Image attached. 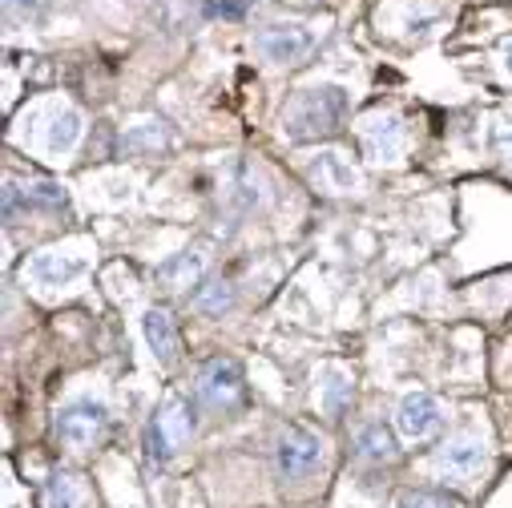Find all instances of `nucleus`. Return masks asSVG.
<instances>
[{
	"instance_id": "13",
	"label": "nucleus",
	"mask_w": 512,
	"mask_h": 508,
	"mask_svg": "<svg viewBox=\"0 0 512 508\" xmlns=\"http://www.w3.org/2000/svg\"><path fill=\"white\" fill-rule=\"evenodd\" d=\"M436 464H440L448 476H472V472L484 464V444L472 440V436H456V440H448V444L440 448Z\"/></svg>"
},
{
	"instance_id": "9",
	"label": "nucleus",
	"mask_w": 512,
	"mask_h": 508,
	"mask_svg": "<svg viewBox=\"0 0 512 508\" xmlns=\"http://www.w3.org/2000/svg\"><path fill=\"white\" fill-rule=\"evenodd\" d=\"M311 178L319 182V190L327 194H351L359 190V170L347 162V154L339 150H323L315 162H311Z\"/></svg>"
},
{
	"instance_id": "2",
	"label": "nucleus",
	"mask_w": 512,
	"mask_h": 508,
	"mask_svg": "<svg viewBox=\"0 0 512 508\" xmlns=\"http://www.w3.org/2000/svg\"><path fill=\"white\" fill-rule=\"evenodd\" d=\"M105 428H109V412L97 400H69L57 412V440L73 452L97 448L105 440Z\"/></svg>"
},
{
	"instance_id": "10",
	"label": "nucleus",
	"mask_w": 512,
	"mask_h": 508,
	"mask_svg": "<svg viewBox=\"0 0 512 508\" xmlns=\"http://www.w3.org/2000/svg\"><path fill=\"white\" fill-rule=\"evenodd\" d=\"M363 138H367V150L379 158V162H392L400 158L404 150V125L396 113H375L367 125H363Z\"/></svg>"
},
{
	"instance_id": "21",
	"label": "nucleus",
	"mask_w": 512,
	"mask_h": 508,
	"mask_svg": "<svg viewBox=\"0 0 512 508\" xmlns=\"http://www.w3.org/2000/svg\"><path fill=\"white\" fill-rule=\"evenodd\" d=\"M396 508H460V500L444 492H428V488H408L396 496Z\"/></svg>"
},
{
	"instance_id": "20",
	"label": "nucleus",
	"mask_w": 512,
	"mask_h": 508,
	"mask_svg": "<svg viewBox=\"0 0 512 508\" xmlns=\"http://www.w3.org/2000/svg\"><path fill=\"white\" fill-rule=\"evenodd\" d=\"M41 496H45V508H81L85 504V496H81V488H77V480L69 472H53L45 480Z\"/></svg>"
},
{
	"instance_id": "23",
	"label": "nucleus",
	"mask_w": 512,
	"mask_h": 508,
	"mask_svg": "<svg viewBox=\"0 0 512 508\" xmlns=\"http://www.w3.org/2000/svg\"><path fill=\"white\" fill-rule=\"evenodd\" d=\"M496 150H500V158L512 166V130H500V134H496Z\"/></svg>"
},
{
	"instance_id": "8",
	"label": "nucleus",
	"mask_w": 512,
	"mask_h": 508,
	"mask_svg": "<svg viewBox=\"0 0 512 508\" xmlns=\"http://www.w3.org/2000/svg\"><path fill=\"white\" fill-rule=\"evenodd\" d=\"M444 424L440 416V404L428 396V392H408L396 408V428L408 436V440H428L436 428Z\"/></svg>"
},
{
	"instance_id": "12",
	"label": "nucleus",
	"mask_w": 512,
	"mask_h": 508,
	"mask_svg": "<svg viewBox=\"0 0 512 508\" xmlns=\"http://www.w3.org/2000/svg\"><path fill=\"white\" fill-rule=\"evenodd\" d=\"M17 202H25V210H65V190L53 182H29L5 186V214H17Z\"/></svg>"
},
{
	"instance_id": "18",
	"label": "nucleus",
	"mask_w": 512,
	"mask_h": 508,
	"mask_svg": "<svg viewBox=\"0 0 512 508\" xmlns=\"http://www.w3.org/2000/svg\"><path fill=\"white\" fill-rule=\"evenodd\" d=\"M121 146L130 150V154H158L162 146H170V130H166V121L146 117V121H138V125H130V130H125Z\"/></svg>"
},
{
	"instance_id": "22",
	"label": "nucleus",
	"mask_w": 512,
	"mask_h": 508,
	"mask_svg": "<svg viewBox=\"0 0 512 508\" xmlns=\"http://www.w3.org/2000/svg\"><path fill=\"white\" fill-rule=\"evenodd\" d=\"M246 13V0H206V17H222V21H238Z\"/></svg>"
},
{
	"instance_id": "16",
	"label": "nucleus",
	"mask_w": 512,
	"mask_h": 508,
	"mask_svg": "<svg viewBox=\"0 0 512 508\" xmlns=\"http://www.w3.org/2000/svg\"><path fill=\"white\" fill-rule=\"evenodd\" d=\"M81 113L77 109H61V113H53V121H49V130H45V154H53V158H61V154H69L77 142H81Z\"/></svg>"
},
{
	"instance_id": "1",
	"label": "nucleus",
	"mask_w": 512,
	"mask_h": 508,
	"mask_svg": "<svg viewBox=\"0 0 512 508\" xmlns=\"http://www.w3.org/2000/svg\"><path fill=\"white\" fill-rule=\"evenodd\" d=\"M347 89L339 85H315V89H299L287 109H283V134L291 142H319L343 130L347 121Z\"/></svg>"
},
{
	"instance_id": "17",
	"label": "nucleus",
	"mask_w": 512,
	"mask_h": 508,
	"mask_svg": "<svg viewBox=\"0 0 512 508\" xmlns=\"http://www.w3.org/2000/svg\"><path fill=\"white\" fill-rule=\"evenodd\" d=\"M351 392H355V379H351V371H343V367H323L319 371V408L323 412H343L347 408V400H351Z\"/></svg>"
},
{
	"instance_id": "4",
	"label": "nucleus",
	"mask_w": 512,
	"mask_h": 508,
	"mask_svg": "<svg viewBox=\"0 0 512 508\" xmlns=\"http://www.w3.org/2000/svg\"><path fill=\"white\" fill-rule=\"evenodd\" d=\"M190 436H194V412H190V404L186 400H170L154 416V424L146 428V456L154 464H166Z\"/></svg>"
},
{
	"instance_id": "19",
	"label": "nucleus",
	"mask_w": 512,
	"mask_h": 508,
	"mask_svg": "<svg viewBox=\"0 0 512 508\" xmlns=\"http://www.w3.org/2000/svg\"><path fill=\"white\" fill-rule=\"evenodd\" d=\"M234 307V287H230V279H202L198 283V291H194V311L198 315H210V319H222L226 311Z\"/></svg>"
},
{
	"instance_id": "6",
	"label": "nucleus",
	"mask_w": 512,
	"mask_h": 508,
	"mask_svg": "<svg viewBox=\"0 0 512 508\" xmlns=\"http://www.w3.org/2000/svg\"><path fill=\"white\" fill-rule=\"evenodd\" d=\"M198 396L206 408L214 412H230L242 404L246 396V375H242V363L238 359H210L198 375Z\"/></svg>"
},
{
	"instance_id": "11",
	"label": "nucleus",
	"mask_w": 512,
	"mask_h": 508,
	"mask_svg": "<svg viewBox=\"0 0 512 508\" xmlns=\"http://www.w3.org/2000/svg\"><path fill=\"white\" fill-rule=\"evenodd\" d=\"M202 275H206V259H202L198 250L170 254V259L158 267V283H162L166 291H190V287L202 283Z\"/></svg>"
},
{
	"instance_id": "25",
	"label": "nucleus",
	"mask_w": 512,
	"mask_h": 508,
	"mask_svg": "<svg viewBox=\"0 0 512 508\" xmlns=\"http://www.w3.org/2000/svg\"><path fill=\"white\" fill-rule=\"evenodd\" d=\"M504 61H508V69H512V45H508V53H504Z\"/></svg>"
},
{
	"instance_id": "24",
	"label": "nucleus",
	"mask_w": 512,
	"mask_h": 508,
	"mask_svg": "<svg viewBox=\"0 0 512 508\" xmlns=\"http://www.w3.org/2000/svg\"><path fill=\"white\" fill-rule=\"evenodd\" d=\"M9 9H25V13H33V9H37V0H9Z\"/></svg>"
},
{
	"instance_id": "7",
	"label": "nucleus",
	"mask_w": 512,
	"mask_h": 508,
	"mask_svg": "<svg viewBox=\"0 0 512 508\" xmlns=\"http://www.w3.org/2000/svg\"><path fill=\"white\" fill-rule=\"evenodd\" d=\"M254 49H259L271 65H299L315 49V33L303 25H271L254 37Z\"/></svg>"
},
{
	"instance_id": "3",
	"label": "nucleus",
	"mask_w": 512,
	"mask_h": 508,
	"mask_svg": "<svg viewBox=\"0 0 512 508\" xmlns=\"http://www.w3.org/2000/svg\"><path fill=\"white\" fill-rule=\"evenodd\" d=\"M275 464H279L283 480H307L323 468V440L311 428L291 424V428H283V436L275 444Z\"/></svg>"
},
{
	"instance_id": "14",
	"label": "nucleus",
	"mask_w": 512,
	"mask_h": 508,
	"mask_svg": "<svg viewBox=\"0 0 512 508\" xmlns=\"http://www.w3.org/2000/svg\"><path fill=\"white\" fill-rule=\"evenodd\" d=\"M142 331H146V343H150V351H154L162 363H170V359L178 355V327H174L170 311H162V307H150V311H146V319H142Z\"/></svg>"
},
{
	"instance_id": "5",
	"label": "nucleus",
	"mask_w": 512,
	"mask_h": 508,
	"mask_svg": "<svg viewBox=\"0 0 512 508\" xmlns=\"http://www.w3.org/2000/svg\"><path fill=\"white\" fill-rule=\"evenodd\" d=\"M89 259L73 250H41L25 263V283H33L37 291H65L77 279H85Z\"/></svg>"
},
{
	"instance_id": "15",
	"label": "nucleus",
	"mask_w": 512,
	"mask_h": 508,
	"mask_svg": "<svg viewBox=\"0 0 512 508\" xmlns=\"http://www.w3.org/2000/svg\"><path fill=\"white\" fill-rule=\"evenodd\" d=\"M355 452H359L363 460H371V464H383V460H396V456H400V444H396L392 428H383V424L375 420V424H363V428L355 432Z\"/></svg>"
}]
</instances>
